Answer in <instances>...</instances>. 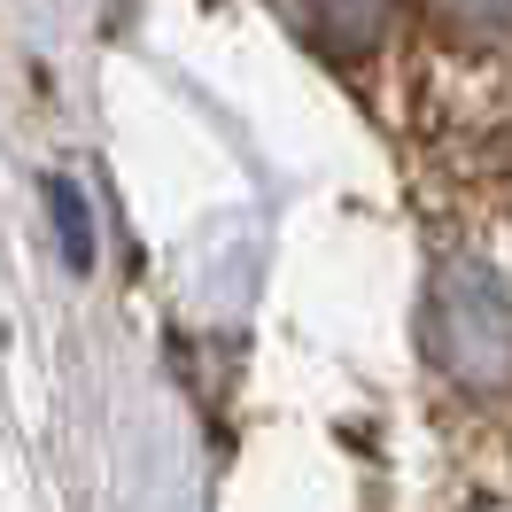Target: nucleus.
<instances>
[{
  "label": "nucleus",
  "instance_id": "4",
  "mask_svg": "<svg viewBox=\"0 0 512 512\" xmlns=\"http://www.w3.org/2000/svg\"><path fill=\"white\" fill-rule=\"evenodd\" d=\"M47 210H55V225H63V256H70V264H94V218H86V194L70 187V179H55V187H47Z\"/></svg>",
  "mask_w": 512,
  "mask_h": 512
},
{
  "label": "nucleus",
  "instance_id": "1",
  "mask_svg": "<svg viewBox=\"0 0 512 512\" xmlns=\"http://www.w3.org/2000/svg\"><path fill=\"white\" fill-rule=\"evenodd\" d=\"M427 357L450 388H512V288L481 256H443L427 280Z\"/></svg>",
  "mask_w": 512,
  "mask_h": 512
},
{
  "label": "nucleus",
  "instance_id": "2",
  "mask_svg": "<svg viewBox=\"0 0 512 512\" xmlns=\"http://www.w3.org/2000/svg\"><path fill=\"white\" fill-rule=\"evenodd\" d=\"M272 8L295 24L303 47H319L326 63H365L388 39V16H396V0H272Z\"/></svg>",
  "mask_w": 512,
  "mask_h": 512
},
{
  "label": "nucleus",
  "instance_id": "3",
  "mask_svg": "<svg viewBox=\"0 0 512 512\" xmlns=\"http://www.w3.org/2000/svg\"><path fill=\"white\" fill-rule=\"evenodd\" d=\"M427 24L466 47V55H505L512 47V0H427Z\"/></svg>",
  "mask_w": 512,
  "mask_h": 512
}]
</instances>
